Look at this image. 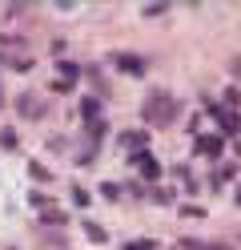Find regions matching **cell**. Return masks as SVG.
Returning a JSON list of instances; mask_svg holds the SVG:
<instances>
[{"label": "cell", "mask_w": 241, "mask_h": 250, "mask_svg": "<svg viewBox=\"0 0 241 250\" xmlns=\"http://www.w3.org/2000/svg\"><path fill=\"white\" fill-rule=\"evenodd\" d=\"M141 117L149 121V129H169L173 117H177V101L169 97L165 89H153L149 101H145V109H141Z\"/></svg>", "instance_id": "1"}, {"label": "cell", "mask_w": 241, "mask_h": 250, "mask_svg": "<svg viewBox=\"0 0 241 250\" xmlns=\"http://www.w3.org/2000/svg\"><path fill=\"white\" fill-rule=\"evenodd\" d=\"M209 113L217 117V125H221V133H233V137H241V113L237 109H229V105H209Z\"/></svg>", "instance_id": "2"}, {"label": "cell", "mask_w": 241, "mask_h": 250, "mask_svg": "<svg viewBox=\"0 0 241 250\" xmlns=\"http://www.w3.org/2000/svg\"><path fill=\"white\" fill-rule=\"evenodd\" d=\"M221 149H225V142H221L217 133H197V149H193V153H201V158L217 162V158H221Z\"/></svg>", "instance_id": "3"}, {"label": "cell", "mask_w": 241, "mask_h": 250, "mask_svg": "<svg viewBox=\"0 0 241 250\" xmlns=\"http://www.w3.org/2000/svg\"><path fill=\"white\" fill-rule=\"evenodd\" d=\"M16 109H20L24 117H44V101H40V97H37V93H32V89L16 97Z\"/></svg>", "instance_id": "4"}, {"label": "cell", "mask_w": 241, "mask_h": 250, "mask_svg": "<svg viewBox=\"0 0 241 250\" xmlns=\"http://www.w3.org/2000/svg\"><path fill=\"white\" fill-rule=\"evenodd\" d=\"M112 65H117L121 73H137V77L145 73V61L141 57H129V53H117V57H112Z\"/></svg>", "instance_id": "5"}, {"label": "cell", "mask_w": 241, "mask_h": 250, "mask_svg": "<svg viewBox=\"0 0 241 250\" xmlns=\"http://www.w3.org/2000/svg\"><path fill=\"white\" fill-rule=\"evenodd\" d=\"M133 162L141 166V178H145V182H157V178H161V166H157V158L141 153V158H133Z\"/></svg>", "instance_id": "6"}, {"label": "cell", "mask_w": 241, "mask_h": 250, "mask_svg": "<svg viewBox=\"0 0 241 250\" xmlns=\"http://www.w3.org/2000/svg\"><path fill=\"white\" fill-rule=\"evenodd\" d=\"M64 222H69V214H60V210H53V206L40 214V226H64Z\"/></svg>", "instance_id": "7"}, {"label": "cell", "mask_w": 241, "mask_h": 250, "mask_svg": "<svg viewBox=\"0 0 241 250\" xmlns=\"http://www.w3.org/2000/svg\"><path fill=\"white\" fill-rule=\"evenodd\" d=\"M233 174H237V166H233V162H221V166H217V174H213V186H225Z\"/></svg>", "instance_id": "8"}, {"label": "cell", "mask_w": 241, "mask_h": 250, "mask_svg": "<svg viewBox=\"0 0 241 250\" xmlns=\"http://www.w3.org/2000/svg\"><path fill=\"white\" fill-rule=\"evenodd\" d=\"M56 69H60V81H76V77H80V69L73 65V61H64V57L56 61Z\"/></svg>", "instance_id": "9"}, {"label": "cell", "mask_w": 241, "mask_h": 250, "mask_svg": "<svg viewBox=\"0 0 241 250\" xmlns=\"http://www.w3.org/2000/svg\"><path fill=\"white\" fill-rule=\"evenodd\" d=\"M105 133H109V125H105L101 117H96V121H89V142H93V146H96V142H101V137H105Z\"/></svg>", "instance_id": "10"}, {"label": "cell", "mask_w": 241, "mask_h": 250, "mask_svg": "<svg viewBox=\"0 0 241 250\" xmlns=\"http://www.w3.org/2000/svg\"><path fill=\"white\" fill-rule=\"evenodd\" d=\"M80 113H85L89 121H96V113H101V101H96V97H85V101H80Z\"/></svg>", "instance_id": "11"}, {"label": "cell", "mask_w": 241, "mask_h": 250, "mask_svg": "<svg viewBox=\"0 0 241 250\" xmlns=\"http://www.w3.org/2000/svg\"><path fill=\"white\" fill-rule=\"evenodd\" d=\"M149 198H153V202H161V206H169V202H173V190H165V186H153Z\"/></svg>", "instance_id": "12"}, {"label": "cell", "mask_w": 241, "mask_h": 250, "mask_svg": "<svg viewBox=\"0 0 241 250\" xmlns=\"http://www.w3.org/2000/svg\"><path fill=\"white\" fill-rule=\"evenodd\" d=\"M85 234H89V242H105V226H96V222H85Z\"/></svg>", "instance_id": "13"}, {"label": "cell", "mask_w": 241, "mask_h": 250, "mask_svg": "<svg viewBox=\"0 0 241 250\" xmlns=\"http://www.w3.org/2000/svg\"><path fill=\"white\" fill-rule=\"evenodd\" d=\"M125 250H157V242H153V238H133Z\"/></svg>", "instance_id": "14"}, {"label": "cell", "mask_w": 241, "mask_h": 250, "mask_svg": "<svg viewBox=\"0 0 241 250\" xmlns=\"http://www.w3.org/2000/svg\"><path fill=\"white\" fill-rule=\"evenodd\" d=\"M28 174H32V178H37V182H48V169H44L40 162H32V166H28Z\"/></svg>", "instance_id": "15"}, {"label": "cell", "mask_w": 241, "mask_h": 250, "mask_svg": "<svg viewBox=\"0 0 241 250\" xmlns=\"http://www.w3.org/2000/svg\"><path fill=\"white\" fill-rule=\"evenodd\" d=\"M0 146H4V149H16V133H12V129H0Z\"/></svg>", "instance_id": "16"}, {"label": "cell", "mask_w": 241, "mask_h": 250, "mask_svg": "<svg viewBox=\"0 0 241 250\" xmlns=\"http://www.w3.org/2000/svg\"><path fill=\"white\" fill-rule=\"evenodd\" d=\"M161 12H169V4H145V17H161Z\"/></svg>", "instance_id": "17"}, {"label": "cell", "mask_w": 241, "mask_h": 250, "mask_svg": "<svg viewBox=\"0 0 241 250\" xmlns=\"http://www.w3.org/2000/svg\"><path fill=\"white\" fill-rule=\"evenodd\" d=\"M44 242L53 246V250H64V238H60V234H44Z\"/></svg>", "instance_id": "18"}, {"label": "cell", "mask_w": 241, "mask_h": 250, "mask_svg": "<svg viewBox=\"0 0 241 250\" xmlns=\"http://www.w3.org/2000/svg\"><path fill=\"white\" fill-rule=\"evenodd\" d=\"M53 93H73V81H60V77H56V81H53Z\"/></svg>", "instance_id": "19"}, {"label": "cell", "mask_w": 241, "mask_h": 250, "mask_svg": "<svg viewBox=\"0 0 241 250\" xmlns=\"http://www.w3.org/2000/svg\"><path fill=\"white\" fill-rule=\"evenodd\" d=\"M101 194H105V198H121V186H112V182H109V186H101Z\"/></svg>", "instance_id": "20"}, {"label": "cell", "mask_w": 241, "mask_h": 250, "mask_svg": "<svg viewBox=\"0 0 241 250\" xmlns=\"http://www.w3.org/2000/svg\"><path fill=\"white\" fill-rule=\"evenodd\" d=\"M73 202H76V206H85V202H89V194L80 190V186H73Z\"/></svg>", "instance_id": "21"}, {"label": "cell", "mask_w": 241, "mask_h": 250, "mask_svg": "<svg viewBox=\"0 0 241 250\" xmlns=\"http://www.w3.org/2000/svg\"><path fill=\"white\" fill-rule=\"evenodd\" d=\"M205 250H229V246H221V242H209V246H205Z\"/></svg>", "instance_id": "22"}, {"label": "cell", "mask_w": 241, "mask_h": 250, "mask_svg": "<svg viewBox=\"0 0 241 250\" xmlns=\"http://www.w3.org/2000/svg\"><path fill=\"white\" fill-rule=\"evenodd\" d=\"M233 153H237V158H241V137H237V142H233Z\"/></svg>", "instance_id": "23"}, {"label": "cell", "mask_w": 241, "mask_h": 250, "mask_svg": "<svg viewBox=\"0 0 241 250\" xmlns=\"http://www.w3.org/2000/svg\"><path fill=\"white\" fill-rule=\"evenodd\" d=\"M0 105H4V97H0Z\"/></svg>", "instance_id": "24"}, {"label": "cell", "mask_w": 241, "mask_h": 250, "mask_svg": "<svg viewBox=\"0 0 241 250\" xmlns=\"http://www.w3.org/2000/svg\"><path fill=\"white\" fill-rule=\"evenodd\" d=\"M237 202H241V194H237Z\"/></svg>", "instance_id": "25"}]
</instances>
